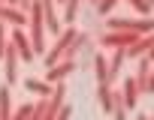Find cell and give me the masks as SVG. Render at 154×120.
Here are the masks:
<instances>
[{
	"label": "cell",
	"mask_w": 154,
	"mask_h": 120,
	"mask_svg": "<svg viewBox=\"0 0 154 120\" xmlns=\"http://www.w3.org/2000/svg\"><path fill=\"white\" fill-rule=\"evenodd\" d=\"M27 27H30V33H27V42H30V48H33V54L39 57L42 51H45V24H42V6H39V0H30V9H27Z\"/></svg>",
	"instance_id": "obj_1"
},
{
	"label": "cell",
	"mask_w": 154,
	"mask_h": 120,
	"mask_svg": "<svg viewBox=\"0 0 154 120\" xmlns=\"http://www.w3.org/2000/svg\"><path fill=\"white\" fill-rule=\"evenodd\" d=\"M0 24L24 27V24H27V12H21L18 6H9V3H0Z\"/></svg>",
	"instance_id": "obj_8"
},
{
	"label": "cell",
	"mask_w": 154,
	"mask_h": 120,
	"mask_svg": "<svg viewBox=\"0 0 154 120\" xmlns=\"http://www.w3.org/2000/svg\"><path fill=\"white\" fill-rule=\"evenodd\" d=\"M94 69H97L100 84H109V78H106V57L103 54H94Z\"/></svg>",
	"instance_id": "obj_16"
},
{
	"label": "cell",
	"mask_w": 154,
	"mask_h": 120,
	"mask_svg": "<svg viewBox=\"0 0 154 120\" xmlns=\"http://www.w3.org/2000/svg\"><path fill=\"white\" fill-rule=\"evenodd\" d=\"M115 3H118V0H100V3H97V12H100V15H109V12L115 9Z\"/></svg>",
	"instance_id": "obj_19"
},
{
	"label": "cell",
	"mask_w": 154,
	"mask_h": 120,
	"mask_svg": "<svg viewBox=\"0 0 154 120\" xmlns=\"http://www.w3.org/2000/svg\"><path fill=\"white\" fill-rule=\"evenodd\" d=\"M142 54H151V33L139 36L136 42H130V45L124 48V57H142Z\"/></svg>",
	"instance_id": "obj_10"
},
{
	"label": "cell",
	"mask_w": 154,
	"mask_h": 120,
	"mask_svg": "<svg viewBox=\"0 0 154 120\" xmlns=\"http://www.w3.org/2000/svg\"><path fill=\"white\" fill-rule=\"evenodd\" d=\"M0 3H3V0H0Z\"/></svg>",
	"instance_id": "obj_22"
},
{
	"label": "cell",
	"mask_w": 154,
	"mask_h": 120,
	"mask_svg": "<svg viewBox=\"0 0 154 120\" xmlns=\"http://www.w3.org/2000/svg\"><path fill=\"white\" fill-rule=\"evenodd\" d=\"M97 102H100V108L106 114H112V87L109 84H100L97 87Z\"/></svg>",
	"instance_id": "obj_14"
},
{
	"label": "cell",
	"mask_w": 154,
	"mask_h": 120,
	"mask_svg": "<svg viewBox=\"0 0 154 120\" xmlns=\"http://www.w3.org/2000/svg\"><path fill=\"white\" fill-rule=\"evenodd\" d=\"M118 93H121V99H124V108H136V105H139V90H136V81H133V78H127Z\"/></svg>",
	"instance_id": "obj_11"
},
{
	"label": "cell",
	"mask_w": 154,
	"mask_h": 120,
	"mask_svg": "<svg viewBox=\"0 0 154 120\" xmlns=\"http://www.w3.org/2000/svg\"><path fill=\"white\" fill-rule=\"evenodd\" d=\"M6 36H9V42H12V48H15V54H18L21 63H30V60H36V54H33V48H30V42H27L24 27H12Z\"/></svg>",
	"instance_id": "obj_4"
},
{
	"label": "cell",
	"mask_w": 154,
	"mask_h": 120,
	"mask_svg": "<svg viewBox=\"0 0 154 120\" xmlns=\"http://www.w3.org/2000/svg\"><path fill=\"white\" fill-rule=\"evenodd\" d=\"M106 27L109 30H121V33H151V18H121V15H106Z\"/></svg>",
	"instance_id": "obj_2"
},
{
	"label": "cell",
	"mask_w": 154,
	"mask_h": 120,
	"mask_svg": "<svg viewBox=\"0 0 154 120\" xmlns=\"http://www.w3.org/2000/svg\"><path fill=\"white\" fill-rule=\"evenodd\" d=\"M139 39V33H121V30H106L103 36H100V45L103 48H127L130 42H136Z\"/></svg>",
	"instance_id": "obj_6"
},
{
	"label": "cell",
	"mask_w": 154,
	"mask_h": 120,
	"mask_svg": "<svg viewBox=\"0 0 154 120\" xmlns=\"http://www.w3.org/2000/svg\"><path fill=\"white\" fill-rule=\"evenodd\" d=\"M24 87H27L30 93H36L39 99H45V96H51V87H54V84H48V81H36V78H24Z\"/></svg>",
	"instance_id": "obj_12"
},
{
	"label": "cell",
	"mask_w": 154,
	"mask_h": 120,
	"mask_svg": "<svg viewBox=\"0 0 154 120\" xmlns=\"http://www.w3.org/2000/svg\"><path fill=\"white\" fill-rule=\"evenodd\" d=\"M136 120H151V114H139V117H136Z\"/></svg>",
	"instance_id": "obj_20"
},
{
	"label": "cell",
	"mask_w": 154,
	"mask_h": 120,
	"mask_svg": "<svg viewBox=\"0 0 154 120\" xmlns=\"http://www.w3.org/2000/svg\"><path fill=\"white\" fill-rule=\"evenodd\" d=\"M75 33H79L75 27H66V30H60V33H57V39H54V45H48V48L42 51V63H45V69H48V66H54L57 60H60V54H63V51L69 48V42L75 39Z\"/></svg>",
	"instance_id": "obj_3"
},
{
	"label": "cell",
	"mask_w": 154,
	"mask_h": 120,
	"mask_svg": "<svg viewBox=\"0 0 154 120\" xmlns=\"http://www.w3.org/2000/svg\"><path fill=\"white\" fill-rule=\"evenodd\" d=\"M72 69H75V60H57L54 66L45 69V81H48V84H57V81H63Z\"/></svg>",
	"instance_id": "obj_9"
},
{
	"label": "cell",
	"mask_w": 154,
	"mask_h": 120,
	"mask_svg": "<svg viewBox=\"0 0 154 120\" xmlns=\"http://www.w3.org/2000/svg\"><path fill=\"white\" fill-rule=\"evenodd\" d=\"M136 90L142 93V96H148L151 93V54H142V60H139V72H136Z\"/></svg>",
	"instance_id": "obj_7"
},
{
	"label": "cell",
	"mask_w": 154,
	"mask_h": 120,
	"mask_svg": "<svg viewBox=\"0 0 154 120\" xmlns=\"http://www.w3.org/2000/svg\"><path fill=\"white\" fill-rule=\"evenodd\" d=\"M72 117V105L69 102H63L60 108H57V114H54V120H69Z\"/></svg>",
	"instance_id": "obj_18"
},
{
	"label": "cell",
	"mask_w": 154,
	"mask_h": 120,
	"mask_svg": "<svg viewBox=\"0 0 154 120\" xmlns=\"http://www.w3.org/2000/svg\"><path fill=\"white\" fill-rule=\"evenodd\" d=\"M30 111H33V105H30V102H21L18 108H12V117H9V120H27Z\"/></svg>",
	"instance_id": "obj_17"
},
{
	"label": "cell",
	"mask_w": 154,
	"mask_h": 120,
	"mask_svg": "<svg viewBox=\"0 0 154 120\" xmlns=\"http://www.w3.org/2000/svg\"><path fill=\"white\" fill-rule=\"evenodd\" d=\"M79 3L82 0H63V21H66V27H72L75 15H79Z\"/></svg>",
	"instance_id": "obj_15"
},
{
	"label": "cell",
	"mask_w": 154,
	"mask_h": 120,
	"mask_svg": "<svg viewBox=\"0 0 154 120\" xmlns=\"http://www.w3.org/2000/svg\"><path fill=\"white\" fill-rule=\"evenodd\" d=\"M3 69H6V87H12V84H18V66H21V60H18V54H15V48H12V42H6V48H3Z\"/></svg>",
	"instance_id": "obj_5"
},
{
	"label": "cell",
	"mask_w": 154,
	"mask_h": 120,
	"mask_svg": "<svg viewBox=\"0 0 154 120\" xmlns=\"http://www.w3.org/2000/svg\"><path fill=\"white\" fill-rule=\"evenodd\" d=\"M54 3H63V0H54Z\"/></svg>",
	"instance_id": "obj_21"
},
{
	"label": "cell",
	"mask_w": 154,
	"mask_h": 120,
	"mask_svg": "<svg viewBox=\"0 0 154 120\" xmlns=\"http://www.w3.org/2000/svg\"><path fill=\"white\" fill-rule=\"evenodd\" d=\"M9 117H12V93L3 84L0 87V120H9Z\"/></svg>",
	"instance_id": "obj_13"
}]
</instances>
